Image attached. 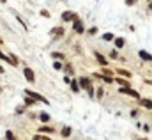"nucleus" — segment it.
Masks as SVG:
<instances>
[{"label":"nucleus","instance_id":"5","mask_svg":"<svg viewBox=\"0 0 152 140\" xmlns=\"http://www.w3.org/2000/svg\"><path fill=\"white\" fill-rule=\"evenodd\" d=\"M71 20H78V16L76 14H73V12H69V11H66V12H62V21H71Z\"/></svg>","mask_w":152,"mask_h":140},{"label":"nucleus","instance_id":"19","mask_svg":"<svg viewBox=\"0 0 152 140\" xmlns=\"http://www.w3.org/2000/svg\"><path fill=\"white\" fill-rule=\"evenodd\" d=\"M103 39H104V41H112V39H113V34H110V32H106V34L103 36Z\"/></svg>","mask_w":152,"mask_h":140},{"label":"nucleus","instance_id":"4","mask_svg":"<svg viewBox=\"0 0 152 140\" xmlns=\"http://www.w3.org/2000/svg\"><path fill=\"white\" fill-rule=\"evenodd\" d=\"M23 75H25V78H27V82H35V75H34V71L30 69V67H25L23 69Z\"/></svg>","mask_w":152,"mask_h":140},{"label":"nucleus","instance_id":"1","mask_svg":"<svg viewBox=\"0 0 152 140\" xmlns=\"http://www.w3.org/2000/svg\"><path fill=\"white\" fill-rule=\"evenodd\" d=\"M25 94H27L28 98H32L34 101H41V103H44V105H48V99H46V98H43L41 94H37V92H34V91H25Z\"/></svg>","mask_w":152,"mask_h":140},{"label":"nucleus","instance_id":"18","mask_svg":"<svg viewBox=\"0 0 152 140\" xmlns=\"http://www.w3.org/2000/svg\"><path fill=\"white\" fill-rule=\"evenodd\" d=\"M9 60H11V64H12V66H18V57H14L12 53L9 55Z\"/></svg>","mask_w":152,"mask_h":140},{"label":"nucleus","instance_id":"21","mask_svg":"<svg viewBox=\"0 0 152 140\" xmlns=\"http://www.w3.org/2000/svg\"><path fill=\"white\" fill-rule=\"evenodd\" d=\"M119 75H122V76H126V78L131 76V73H128V71H124V69H119Z\"/></svg>","mask_w":152,"mask_h":140},{"label":"nucleus","instance_id":"24","mask_svg":"<svg viewBox=\"0 0 152 140\" xmlns=\"http://www.w3.org/2000/svg\"><path fill=\"white\" fill-rule=\"evenodd\" d=\"M96 32H97V28H96V27H92V28H90V30H89V34H90V36H94V34H96Z\"/></svg>","mask_w":152,"mask_h":140},{"label":"nucleus","instance_id":"11","mask_svg":"<svg viewBox=\"0 0 152 140\" xmlns=\"http://www.w3.org/2000/svg\"><path fill=\"white\" fill-rule=\"evenodd\" d=\"M140 105L145 107V108H149V110H152V99H140Z\"/></svg>","mask_w":152,"mask_h":140},{"label":"nucleus","instance_id":"32","mask_svg":"<svg viewBox=\"0 0 152 140\" xmlns=\"http://www.w3.org/2000/svg\"><path fill=\"white\" fill-rule=\"evenodd\" d=\"M0 91H2V89H0Z\"/></svg>","mask_w":152,"mask_h":140},{"label":"nucleus","instance_id":"29","mask_svg":"<svg viewBox=\"0 0 152 140\" xmlns=\"http://www.w3.org/2000/svg\"><path fill=\"white\" fill-rule=\"evenodd\" d=\"M43 140H51L50 137H43Z\"/></svg>","mask_w":152,"mask_h":140},{"label":"nucleus","instance_id":"25","mask_svg":"<svg viewBox=\"0 0 152 140\" xmlns=\"http://www.w3.org/2000/svg\"><path fill=\"white\" fill-rule=\"evenodd\" d=\"M53 67H55V69H62V64H60V62H55Z\"/></svg>","mask_w":152,"mask_h":140},{"label":"nucleus","instance_id":"14","mask_svg":"<svg viewBox=\"0 0 152 140\" xmlns=\"http://www.w3.org/2000/svg\"><path fill=\"white\" fill-rule=\"evenodd\" d=\"M60 133H62V137H69V135H71V128H69V126H64Z\"/></svg>","mask_w":152,"mask_h":140},{"label":"nucleus","instance_id":"12","mask_svg":"<svg viewBox=\"0 0 152 140\" xmlns=\"http://www.w3.org/2000/svg\"><path fill=\"white\" fill-rule=\"evenodd\" d=\"M119 83H120V87H129V80H126V78H115Z\"/></svg>","mask_w":152,"mask_h":140},{"label":"nucleus","instance_id":"3","mask_svg":"<svg viewBox=\"0 0 152 140\" xmlns=\"http://www.w3.org/2000/svg\"><path fill=\"white\" fill-rule=\"evenodd\" d=\"M78 83H80V89H85V91H89V89H92V83H90V78H87V76H81V78L78 80Z\"/></svg>","mask_w":152,"mask_h":140},{"label":"nucleus","instance_id":"13","mask_svg":"<svg viewBox=\"0 0 152 140\" xmlns=\"http://www.w3.org/2000/svg\"><path fill=\"white\" fill-rule=\"evenodd\" d=\"M124 44H126V41H124L122 37H117V39H115V46H117V48H122Z\"/></svg>","mask_w":152,"mask_h":140},{"label":"nucleus","instance_id":"10","mask_svg":"<svg viewBox=\"0 0 152 140\" xmlns=\"http://www.w3.org/2000/svg\"><path fill=\"white\" fill-rule=\"evenodd\" d=\"M96 59H97V62H99L101 66H106V64H108V60H106L101 53H97V52H96Z\"/></svg>","mask_w":152,"mask_h":140},{"label":"nucleus","instance_id":"7","mask_svg":"<svg viewBox=\"0 0 152 140\" xmlns=\"http://www.w3.org/2000/svg\"><path fill=\"white\" fill-rule=\"evenodd\" d=\"M94 76H96V78H99V80H103V82H106V83H112V82H113V78H112V76H106V75H101V73H96Z\"/></svg>","mask_w":152,"mask_h":140},{"label":"nucleus","instance_id":"8","mask_svg":"<svg viewBox=\"0 0 152 140\" xmlns=\"http://www.w3.org/2000/svg\"><path fill=\"white\" fill-rule=\"evenodd\" d=\"M138 55H140L143 60H147V62H151V60H152V55H151V53H147L145 50H140V52H138Z\"/></svg>","mask_w":152,"mask_h":140},{"label":"nucleus","instance_id":"31","mask_svg":"<svg viewBox=\"0 0 152 140\" xmlns=\"http://www.w3.org/2000/svg\"><path fill=\"white\" fill-rule=\"evenodd\" d=\"M149 9H152V2H151V4H149Z\"/></svg>","mask_w":152,"mask_h":140},{"label":"nucleus","instance_id":"28","mask_svg":"<svg viewBox=\"0 0 152 140\" xmlns=\"http://www.w3.org/2000/svg\"><path fill=\"white\" fill-rule=\"evenodd\" d=\"M32 140H43V137H37L35 135V137H32Z\"/></svg>","mask_w":152,"mask_h":140},{"label":"nucleus","instance_id":"23","mask_svg":"<svg viewBox=\"0 0 152 140\" xmlns=\"http://www.w3.org/2000/svg\"><path fill=\"white\" fill-rule=\"evenodd\" d=\"M66 73H67V76L73 75V67H71V66H66Z\"/></svg>","mask_w":152,"mask_h":140},{"label":"nucleus","instance_id":"15","mask_svg":"<svg viewBox=\"0 0 152 140\" xmlns=\"http://www.w3.org/2000/svg\"><path fill=\"white\" fill-rule=\"evenodd\" d=\"M51 34H55V36H64V28H62V27L53 28V30H51Z\"/></svg>","mask_w":152,"mask_h":140},{"label":"nucleus","instance_id":"22","mask_svg":"<svg viewBox=\"0 0 152 140\" xmlns=\"http://www.w3.org/2000/svg\"><path fill=\"white\" fill-rule=\"evenodd\" d=\"M25 103H27V105H34L35 101H34L32 98H28V96H25Z\"/></svg>","mask_w":152,"mask_h":140},{"label":"nucleus","instance_id":"17","mask_svg":"<svg viewBox=\"0 0 152 140\" xmlns=\"http://www.w3.org/2000/svg\"><path fill=\"white\" fill-rule=\"evenodd\" d=\"M5 139H7V140H16V137L12 135V131H11V130H7V131H5Z\"/></svg>","mask_w":152,"mask_h":140},{"label":"nucleus","instance_id":"16","mask_svg":"<svg viewBox=\"0 0 152 140\" xmlns=\"http://www.w3.org/2000/svg\"><path fill=\"white\" fill-rule=\"evenodd\" d=\"M39 131H41V133H53L55 130H53V128H48V126H43V128H39Z\"/></svg>","mask_w":152,"mask_h":140},{"label":"nucleus","instance_id":"30","mask_svg":"<svg viewBox=\"0 0 152 140\" xmlns=\"http://www.w3.org/2000/svg\"><path fill=\"white\" fill-rule=\"evenodd\" d=\"M2 73H4V67H2V66H0V75H2Z\"/></svg>","mask_w":152,"mask_h":140},{"label":"nucleus","instance_id":"2","mask_svg":"<svg viewBox=\"0 0 152 140\" xmlns=\"http://www.w3.org/2000/svg\"><path fill=\"white\" fill-rule=\"evenodd\" d=\"M119 92H120V94H128V96H133V98L140 99V94H138L135 89H131V87H120V89H119Z\"/></svg>","mask_w":152,"mask_h":140},{"label":"nucleus","instance_id":"6","mask_svg":"<svg viewBox=\"0 0 152 140\" xmlns=\"http://www.w3.org/2000/svg\"><path fill=\"white\" fill-rule=\"evenodd\" d=\"M74 32H78V34H83V32H85V27H83V23H81L80 20L74 21Z\"/></svg>","mask_w":152,"mask_h":140},{"label":"nucleus","instance_id":"27","mask_svg":"<svg viewBox=\"0 0 152 140\" xmlns=\"http://www.w3.org/2000/svg\"><path fill=\"white\" fill-rule=\"evenodd\" d=\"M110 57L112 59H117V52H110Z\"/></svg>","mask_w":152,"mask_h":140},{"label":"nucleus","instance_id":"26","mask_svg":"<svg viewBox=\"0 0 152 140\" xmlns=\"http://www.w3.org/2000/svg\"><path fill=\"white\" fill-rule=\"evenodd\" d=\"M0 59H4V60H7V62H11V60H9V57H7V55H4L2 52H0Z\"/></svg>","mask_w":152,"mask_h":140},{"label":"nucleus","instance_id":"20","mask_svg":"<svg viewBox=\"0 0 152 140\" xmlns=\"http://www.w3.org/2000/svg\"><path fill=\"white\" fill-rule=\"evenodd\" d=\"M39 119H41V121H44V123H46V121H50V115H48V114H44V112H43V114H41V115H39Z\"/></svg>","mask_w":152,"mask_h":140},{"label":"nucleus","instance_id":"9","mask_svg":"<svg viewBox=\"0 0 152 140\" xmlns=\"http://www.w3.org/2000/svg\"><path fill=\"white\" fill-rule=\"evenodd\" d=\"M69 85H71V91H73L74 94H76V92H80V83H78L76 80H71V83H69Z\"/></svg>","mask_w":152,"mask_h":140}]
</instances>
